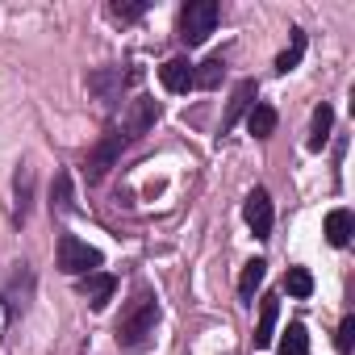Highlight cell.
I'll return each mask as SVG.
<instances>
[{
  "label": "cell",
  "instance_id": "obj_10",
  "mask_svg": "<svg viewBox=\"0 0 355 355\" xmlns=\"http://www.w3.org/2000/svg\"><path fill=\"white\" fill-rule=\"evenodd\" d=\"M255 96H259V84H255V80H243V84L230 92V105H226V117H222V134H226V130H234V125H239V117H247V113H251Z\"/></svg>",
  "mask_w": 355,
  "mask_h": 355
},
{
  "label": "cell",
  "instance_id": "obj_19",
  "mask_svg": "<svg viewBox=\"0 0 355 355\" xmlns=\"http://www.w3.org/2000/svg\"><path fill=\"white\" fill-rule=\"evenodd\" d=\"M71 209H76V201H71V175L59 171V175H55V189H51V214L63 218V214H71Z\"/></svg>",
  "mask_w": 355,
  "mask_h": 355
},
{
  "label": "cell",
  "instance_id": "obj_20",
  "mask_svg": "<svg viewBox=\"0 0 355 355\" xmlns=\"http://www.w3.org/2000/svg\"><path fill=\"white\" fill-rule=\"evenodd\" d=\"M280 355H309V330H305V322H288V330L280 338Z\"/></svg>",
  "mask_w": 355,
  "mask_h": 355
},
{
  "label": "cell",
  "instance_id": "obj_24",
  "mask_svg": "<svg viewBox=\"0 0 355 355\" xmlns=\"http://www.w3.org/2000/svg\"><path fill=\"white\" fill-rule=\"evenodd\" d=\"M334 347L343 351V355H351V347H355V318L347 313L343 322H338V334H334Z\"/></svg>",
  "mask_w": 355,
  "mask_h": 355
},
{
  "label": "cell",
  "instance_id": "obj_14",
  "mask_svg": "<svg viewBox=\"0 0 355 355\" xmlns=\"http://www.w3.org/2000/svg\"><path fill=\"white\" fill-rule=\"evenodd\" d=\"M301 59H305V30L301 26H293L288 30V46L280 51V59H276V71L280 76H288V71H297L301 67Z\"/></svg>",
  "mask_w": 355,
  "mask_h": 355
},
{
  "label": "cell",
  "instance_id": "obj_3",
  "mask_svg": "<svg viewBox=\"0 0 355 355\" xmlns=\"http://www.w3.org/2000/svg\"><path fill=\"white\" fill-rule=\"evenodd\" d=\"M55 263H59V272H63V276H88V272H96V268H101V251H96V247H88V243H84V239H76V234H59Z\"/></svg>",
  "mask_w": 355,
  "mask_h": 355
},
{
  "label": "cell",
  "instance_id": "obj_2",
  "mask_svg": "<svg viewBox=\"0 0 355 355\" xmlns=\"http://www.w3.org/2000/svg\"><path fill=\"white\" fill-rule=\"evenodd\" d=\"M218 17H222V9L214 5V0H193V5H184V13H180V42L184 46H201L218 30Z\"/></svg>",
  "mask_w": 355,
  "mask_h": 355
},
{
  "label": "cell",
  "instance_id": "obj_5",
  "mask_svg": "<svg viewBox=\"0 0 355 355\" xmlns=\"http://www.w3.org/2000/svg\"><path fill=\"white\" fill-rule=\"evenodd\" d=\"M30 297H34V268L21 259V263H13V272L5 280V313H9V322H17L30 309Z\"/></svg>",
  "mask_w": 355,
  "mask_h": 355
},
{
  "label": "cell",
  "instance_id": "obj_16",
  "mask_svg": "<svg viewBox=\"0 0 355 355\" xmlns=\"http://www.w3.org/2000/svg\"><path fill=\"white\" fill-rule=\"evenodd\" d=\"M276 121H280V117H276V109H272V105H263V101H255V105H251V113H247V130H251L255 138H272V134H276Z\"/></svg>",
  "mask_w": 355,
  "mask_h": 355
},
{
  "label": "cell",
  "instance_id": "obj_11",
  "mask_svg": "<svg viewBox=\"0 0 355 355\" xmlns=\"http://www.w3.org/2000/svg\"><path fill=\"white\" fill-rule=\"evenodd\" d=\"M30 201H34V167L21 163V167H17V180H13V222H17V226H26Z\"/></svg>",
  "mask_w": 355,
  "mask_h": 355
},
{
  "label": "cell",
  "instance_id": "obj_18",
  "mask_svg": "<svg viewBox=\"0 0 355 355\" xmlns=\"http://www.w3.org/2000/svg\"><path fill=\"white\" fill-rule=\"evenodd\" d=\"M263 276H268V263H263V259H251V263L243 268V276H239V297H243L247 305L255 301V288L263 284Z\"/></svg>",
  "mask_w": 355,
  "mask_h": 355
},
{
  "label": "cell",
  "instance_id": "obj_1",
  "mask_svg": "<svg viewBox=\"0 0 355 355\" xmlns=\"http://www.w3.org/2000/svg\"><path fill=\"white\" fill-rule=\"evenodd\" d=\"M155 326H159V301L150 288H138L134 301L125 305V313L117 318V347L121 351H146L155 343Z\"/></svg>",
  "mask_w": 355,
  "mask_h": 355
},
{
  "label": "cell",
  "instance_id": "obj_22",
  "mask_svg": "<svg viewBox=\"0 0 355 355\" xmlns=\"http://www.w3.org/2000/svg\"><path fill=\"white\" fill-rule=\"evenodd\" d=\"M146 0H113L109 5V17L113 21H138V17H146Z\"/></svg>",
  "mask_w": 355,
  "mask_h": 355
},
{
  "label": "cell",
  "instance_id": "obj_13",
  "mask_svg": "<svg viewBox=\"0 0 355 355\" xmlns=\"http://www.w3.org/2000/svg\"><path fill=\"white\" fill-rule=\"evenodd\" d=\"M351 234H355L351 209H330V214H326V243H330V247H347Z\"/></svg>",
  "mask_w": 355,
  "mask_h": 355
},
{
  "label": "cell",
  "instance_id": "obj_4",
  "mask_svg": "<svg viewBox=\"0 0 355 355\" xmlns=\"http://www.w3.org/2000/svg\"><path fill=\"white\" fill-rule=\"evenodd\" d=\"M130 84H138V71H121V67H101V71H92L88 76V92L105 105V109H113L117 101H121V92L130 88Z\"/></svg>",
  "mask_w": 355,
  "mask_h": 355
},
{
  "label": "cell",
  "instance_id": "obj_12",
  "mask_svg": "<svg viewBox=\"0 0 355 355\" xmlns=\"http://www.w3.org/2000/svg\"><path fill=\"white\" fill-rule=\"evenodd\" d=\"M80 293L88 297V305H92V309H105V305H109V297L117 293V280H113L109 272H88V276H84V284H80Z\"/></svg>",
  "mask_w": 355,
  "mask_h": 355
},
{
  "label": "cell",
  "instance_id": "obj_7",
  "mask_svg": "<svg viewBox=\"0 0 355 355\" xmlns=\"http://www.w3.org/2000/svg\"><path fill=\"white\" fill-rule=\"evenodd\" d=\"M121 150H125V138H121V130H109L96 146H92V155H88V184H101L105 175H109V167H117V159H121Z\"/></svg>",
  "mask_w": 355,
  "mask_h": 355
},
{
  "label": "cell",
  "instance_id": "obj_21",
  "mask_svg": "<svg viewBox=\"0 0 355 355\" xmlns=\"http://www.w3.org/2000/svg\"><path fill=\"white\" fill-rule=\"evenodd\" d=\"M222 76H226V59H222V55H209V59L197 67V88H218Z\"/></svg>",
  "mask_w": 355,
  "mask_h": 355
},
{
  "label": "cell",
  "instance_id": "obj_6",
  "mask_svg": "<svg viewBox=\"0 0 355 355\" xmlns=\"http://www.w3.org/2000/svg\"><path fill=\"white\" fill-rule=\"evenodd\" d=\"M159 117H163L159 101H150V96H134V101H130V109H125V117H121V138H125V142L146 138V134L155 130V121H159Z\"/></svg>",
  "mask_w": 355,
  "mask_h": 355
},
{
  "label": "cell",
  "instance_id": "obj_23",
  "mask_svg": "<svg viewBox=\"0 0 355 355\" xmlns=\"http://www.w3.org/2000/svg\"><path fill=\"white\" fill-rule=\"evenodd\" d=\"M284 288H288L297 301H305V297L313 293V276H309L305 268H288V276H284Z\"/></svg>",
  "mask_w": 355,
  "mask_h": 355
},
{
  "label": "cell",
  "instance_id": "obj_9",
  "mask_svg": "<svg viewBox=\"0 0 355 355\" xmlns=\"http://www.w3.org/2000/svg\"><path fill=\"white\" fill-rule=\"evenodd\" d=\"M159 80H163V88L167 92H193L197 88V63H189V59H167L163 67H159Z\"/></svg>",
  "mask_w": 355,
  "mask_h": 355
},
{
  "label": "cell",
  "instance_id": "obj_8",
  "mask_svg": "<svg viewBox=\"0 0 355 355\" xmlns=\"http://www.w3.org/2000/svg\"><path fill=\"white\" fill-rule=\"evenodd\" d=\"M243 218L251 226L255 239H272V226H276V209H272V197L263 189H251L247 201H243Z\"/></svg>",
  "mask_w": 355,
  "mask_h": 355
},
{
  "label": "cell",
  "instance_id": "obj_15",
  "mask_svg": "<svg viewBox=\"0 0 355 355\" xmlns=\"http://www.w3.org/2000/svg\"><path fill=\"white\" fill-rule=\"evenodd\" d=\"M276 318H280V301L263 297L259 301V326H255V347H268L276 338Z\"/></svg>",
  "mask_w": 355,
  "mask_h": 355
},
{
  "label": "cell",
  "instance_id": "obj_17",
  "mask_svg": "<svg viewBox=\"0 0 355 355\" xmlns=\"http://www.w3.org/2000/svg\"><path fill=\"white\" fill-rule=\"evenodd\" d=\"M330 130H334V109L330 105H318L313 109V125H309V150H322L330 142Z\"/></svg>",
  "mask_w": 355,
  "mask_h": 355
}]
</instances>
